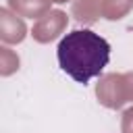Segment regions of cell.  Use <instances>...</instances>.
<instances>
[{
  "instance_id": "1",
  "label": "cell",
  "mask_w": 133,
  "mask_h": 133,
  "mask_svg": "<svg viewBox=\"0 0 133 133\" xmlns=\"http://www.w3.org/2000/svg\"><path fill=\"white\" fill-rule=\"evenodd\" d=\"M60 69L77 83L100 77L110 62V44L91 29H75L66 33L56 48Z\"/></svg>"
}]
</instances>
